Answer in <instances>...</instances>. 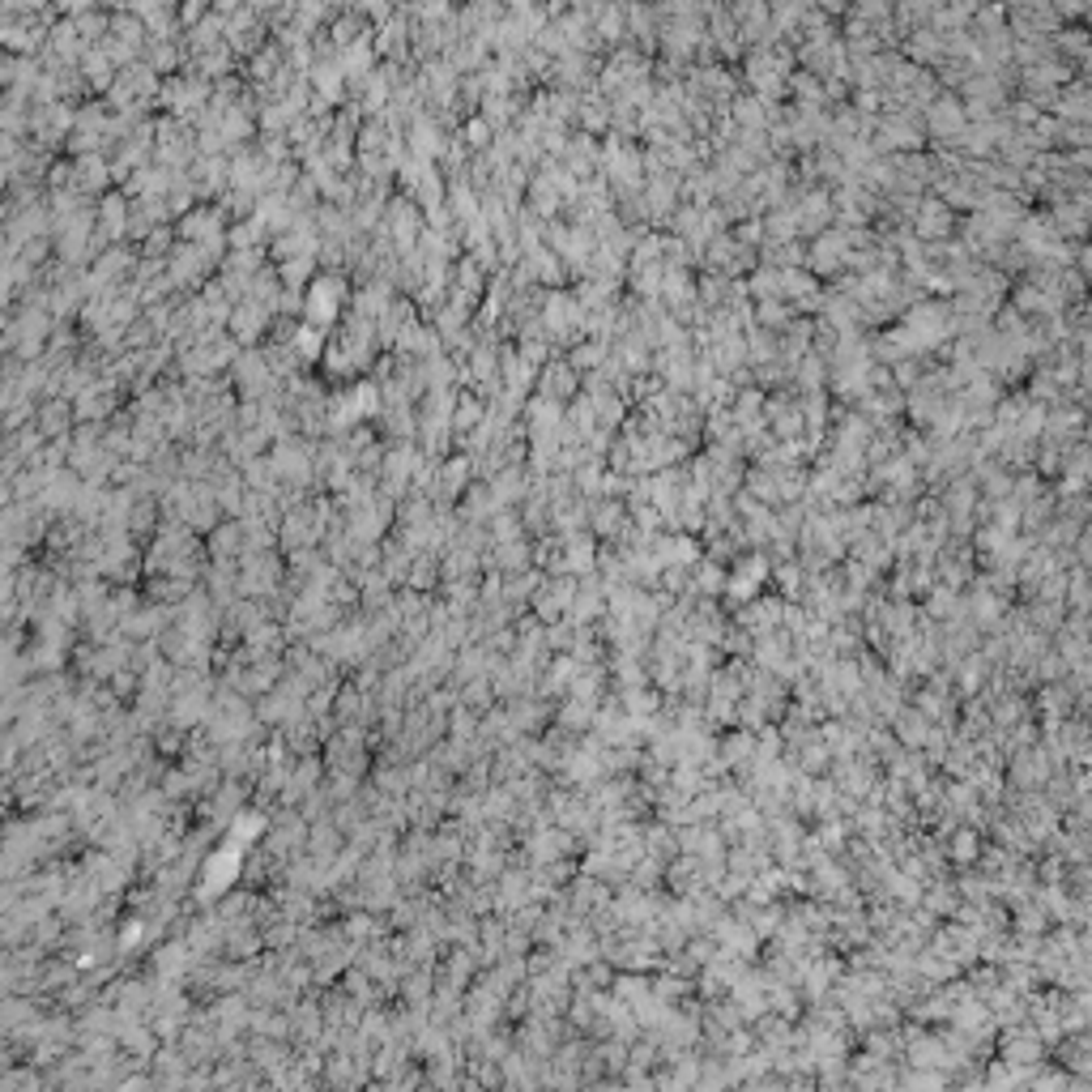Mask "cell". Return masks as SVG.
I'll return each instance as SVG.
<instances>
[{
	"label": "cell",
	"mask_w": 1092,
	"mask_h": 1092,
	"mask_svg": "<svg viewBox=\"0 0 1092 1092\" xmlns=\"http://www.w3.org/2000/svg\"><path fill=\"white\" fill-rule=\"evenodd\" d=\"M346 295H351V291H346V277H341V269H325V273H317V277L307 283V291H303V321L329 329L333 321H341Z\"/></svg>",
	"instance_id": "6da1fadb"
},
{
	"label": "cell",
	"mask_w": 1092,
	"mask_h": 1092,
	"mask_svg": "<svg viewBox=\"0 0 1092 1092\" xmlns=\"http://www.w3.org/2000/svg\"><path fill=\"white\" fill-rule=\"evenodd\" d=\"M209 99H213V81L201 73H175L171 81H163V95H159V103L175 120H189V124H197L205 115Z\"/></svg>",
	"instance_id": "7a4b0ae2"
},
{
	"label": "cell",
	"mask_w": 1092,
	"mask_h": 1092,
	"mask_svg": "<svg viewBox=\"0 0 1092 1092\" xmlns=\"http://www.w3.org/2000/svg\"><path fill=\"white\" fill-rule=\"evenodd\" d=\"M273 317H277V311H273L269 303H261V299H253V295H243V299L235 303V311H231L227 329H231V337L239 341V346H253V341L269 329Z\"/></svg>",
	"instance_id": "3957f363"
},
{
	"label": "cell",
	"mask_w": 1092,
	"mask_h": 1092,
	"mask_svg": "<svg viewBox=\"0 0 1092 1092\" xmlns=\"http://www.w3.org/2000/svg\"><path fill=\"white\" fill-rule=\"evenodd\" d=\"M129 205L124 197H107L95 213H99V247H111L120 239H129Z\"/></svg>",
	"instance_id": "277c9868"
},
{
	"label": "cell",
	"mask_w": 1092,
	"mask_h": 1092,
	"mask_svg": "<svg viewBox=\"0 0 1092 1092\" xmlns=\"http://www.w3.org/2000/svg\"><path fill=\"white\" fill-rule=\"evenodd\" d=\"M73 167H77V189H81L86 197L103 193L107 184L115 179V171H111V163L103 159V154H77V159H73Z\"/></svg>",
	"instance_id": "5b68a950"
},
{
	"label": "cell",
	"mask_w": 1092,
	"mask_h": 1092,
	"mask_svg": "<svg viewBox=\"0 0 1092 1092\" xmlns=\"http://www.w3.org/2000/svg\"><path fill=\"white\" fill-rule=\"evenodd\" d=\"M367 13H351V9H341L333 22H329V43L341 52V47H351L359 39H367Z\"/></svg>",
	"instance_id": "8992f818"
},
{
	"label": "cell",
	"mask_w": 1092,
	"mask_h": 1092,
	"mask_svg": "<svg viewBox=\"0 0 1092 1092\" xmlns=\"http://www.w3.org/2000/svg\"><path fill=\"white\" fill-rule=\"evenodd\" d=\"M572 389H576L572 367H564V363H542V367H538V397L559 401V397H568Z\"/></svg>",
	"instance_id": "52a82bcc"
},
{
	"label": "cell",
	"mask_w": 1092,
	"mask_h": 1092,
	"mask_svg": "<svg viewBox=\"0 0 1092 1092\" xmlns=\"http://www.w3.org/2000/svg\"><path fill=\"white\" fill-rule=\"evenodd\" d=\"M179 56H184V52L175 47V39H159V35H150V39H145V52H141L145 65H154L159 73L175 69V65H179Z\"/></svg>",
	"instance_id": "ba28073f"
},
{
	"label": "cell",
	"mask_w": 1092,
	"mask_h": 1092,
	"mask_svg": "<svg viewBox=\"0 0 1092 1092\" xmlns=\"http://www.w3.org/2000/svg\"><path fill=\"white\" fill-rule=\"evenodd\" d=\"M311 269H317V257H291V261H277V273H283V287H287V291H307Z\"/></svg>",
	"instance_id": "9c48e42d"
},
{
	"label": "cell",
	"mask_w": 1092,
	"mask_h": 1092,
	"mask_svg": "<svg viewBox=\"0 0 1092 1092\" xmlns=\"http://www.w3.org/2000/svg\"><path fill=\"white\" fill-rule=\"evenodd\" d=\"M461 141L470 145L474 154L491 150V145H495V129L487 124V115H470V120H465V124H461Z\"/></svg>",
	"instance_id": "30bf717a"
},
{
	"label": "cell",
	"mask_w": 1092,
	"mask_h": 1092,
	"mask_svg": "<svg viewBox=\"0 0 1092 1092\" xmlns=\"http://www.w3.org/2000/svg\"><path fill=\"white\" fill-rule=\"evenodd\" d=\"M99 9H120V13H133L137 0H99Z\"/></svg>",
	"instance_id": "8fae6325"
},
{
	"label": "cell",
	"mask_w": 1092,
	"mask_h": 1092,
	"mask_svg": "<svg viewBox=\"0 0 1092 1092\" xmlns=\"http://www.w3.org/2000/svg\"><path fill=\"white\" fill-rule=\"evenodd\" d=\"M167 5H179V0H167Z\"/></svg>",
	"instance_id": "7c38bea8"
}]
</instances>
